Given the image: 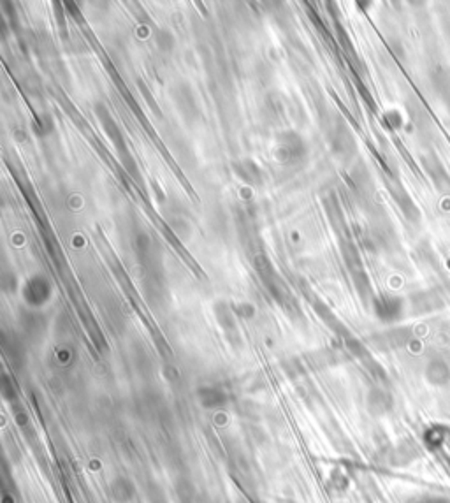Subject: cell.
Listing matches in <instances>:
<instances>
[{
    "instance_id": "7a4b0ae2",
    "label": "cell",
    "mask_w": 450,
    "mask_h": 503,
    "mask_svg": "<svg viewBox=\"0 0 450 503\" xmlns=\"http://www.w3.org/2000/svg\"><path fill=\"white\" fill-rule=\"evenodd\" d=\"M422 440L427 450L438 452V450L444 449L450 440V428L445 426V424H433V426H429L424 431Z\"/></svg>"
},
{
    "instance_id": "8992f818",
    "label": "cell",
    "mask_w": 450,
    "mask_h": 503,
    "mask_svg": "<svg viewBox=\"0 0 450 503\" xmlns=\"http://www.w3.org/2000/svg\"><path fill=\"white\" fill-rule=\"evenodd\" d=\"M199 398H200V403H203L206 408H218L225 403L224 394H222L218 389H203L199 393Z\"/></svg>"
},
{
    "instance_id": "3957f363",
    "label": "cell",
    "mask_w": 450,
    "mask_h": 503,
    "mask_svg": "<svg viewBox=\"0 0 450 503\" xmlns=\"http://www.w3.org/2000/svg\"><path fill=\"white\" fill-rule=\"evenodd\" d=\"M368 408H370V412L373 413V415H385V413H389L390 408H392V398L384 393V391H375V393H371L370 398H368Z\"/></svg>"
},
{
    "instance_id": "52a82bcc",
    "label": "cell",
    "mask_w": 450,
    "mask_h": 503,
    "mask_svg": "<svg viewBox=\"0 0 450 503\" xmlns=\"http://www.w3.org/2000/svg\"><path fill=\"white\" fill-rule=\"evenodd\" d=\"M412 503H450V498L444 494H420Z\"/></svg>"
},
{
    "instance_id": "5b68a950",
    "label": "cell",
    "mask_w": 450,
    "mask_h": 503,
    "mask_svg": "<svg viewBox=\"0 0 450 503\" xmlns=\"http://www.w3.org/2000/svg\"><path fill=\"white\" fill-rule=\"evenodd\" d=\"M450 378V371L447 368V364L444 361H434L427 366V380L431 383H436V386H444L447 383Z\"/></svg>"
},
{
    "instance_id": "277c9868",
    "label": "cell",
    "mask_w": 450,
    "mask_h": 503,
    "mask_svg": "<svg viewBox=\"0 0 450 503\" xmlns=\"http://www.w3.org/2000/svg\"><path fill=\"white\" fill-rule=\"evenodd\" d=\"M134 497V486L125 477H118L111 482V498L118 503H127Z\"/></svg>"
},
{
    "instance_id": "6da1fadb",
    "label": "cell",
    "mask_w": 450,
    "mask_h": 503,
    "mask_svg": "<svg viewBox=\"0 0 450 503\" xmlns=\"http://www.w3.org/2000/svg\"><path fill=\"white\" fill-rule=\"evenodd\" d=\"M420 456L419 445L410 438H405L403 442L397 443L390 452V463L394 467H408L410 463H414L415 460Z\"/></svg>"
}]
</instances>
